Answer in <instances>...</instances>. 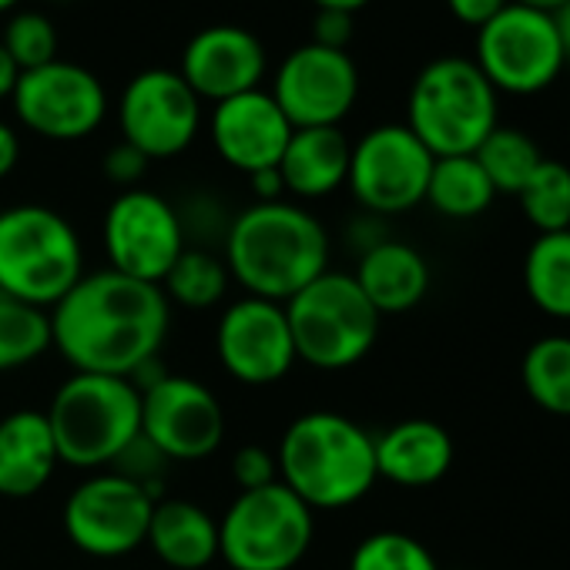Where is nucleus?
I'll use <instances>...</instances> for the list:
<instances>
[{"label": "nucleus", "instance_id": "38", "mask_svg": "<svg viewBox=\"0 0 570 570\" xmlns=\"http://www.w3.org/2000/svg\"><path fill=\"white\" fill-rule=\"evenodd\" d=\"M21 158V141H18V131L11 125L0 121V178H8L14 171Z\"/></svg>", "mask_w": 570, "mask_h": 570}, {"label": "nucleus", "instance_id": "39", "mask_svg": "<svg viewBox=\"0 0 570 570\" xmlns=\"http://www.w3.org/2000/svg\"><path fill=\"white\" fill-rule=\"evenodd\" d=\"M248 181H252L258 202H278V195L285 191V185H282V178H278V168L255 171V175H248Z\"/></svg>", "mask_w": 570, "mask_h": 570}, {"label": "nucleus", "instance_id": "21", "mask_svg": "<svg viewBox=\"0 0 570 570\" xmlns=\"http://www.w3.org/2000/svg\"><path fill=\"white\" fill-rule=\"evenodd\" d=\"M353 278H356L363 296L370 299V306L380 316L410 313L430 293V265H426V258L413 245L393 242V238H383V242L370 245L363 252L360 268L353 272Z\"/></svg>", "mask_w": 570, "mask_h": 570}, {"label": "nucleus", "instance_id": "3", "mask_svg": "<svg viewBox=\"0 0 570 570\" xmlns=\"http://www.w3.org/2000/svg\"><path fill=\"white\" fill-rule=\"evenodd\" d=\"M278 480L309 510H343L360 503L380 480L376 436L356 420L313 410L285 426L278 450Z\"/></svg>", "mask_w": 570, "mask_h": 570}, {"label": "nucleus", "instance_id": "13", "mask_svg": "<svg viewBox=\"0 0 570 570\" xmlns=\"http://www.w3.org/2000/svg\"><path fill=\"white\" fill-rule=\"evenodd\" d=\"M11 101L21 125L51 141L88 138L108 115V95L98 75L61 58L35 71H21Z\"/></svg>", "mask_w": 570, "mask_h": 570}, {"label": "nucleus", "instance_id": "16", "mask_svg": "<svg viewBox=\"0 0 570 570\" xmlns=\"http://www.w3.org/2000/svg\"><path fill=\"white\" fill-rule=\"evenodd\" d=\"M272 98L293 128H340L360 98V71L350 51L303 45L275 71Z\"/></svg>", "mask_w": 570, "mask_h": 570}, {"label": "nucleus", "instance_id": "32", "mask_svg": "<svg viewBox=\"0 0 570 570\" xmlns=\"http://www.w3.org/2000/svg\"><path fill=\"white\" fill-rule=\"evenodd\" d=\"M350 570H440L436 557L410 533L380 530L360 540L350 557Z\"/></svg>", "mask_w": 570, "mask_h": 570}, {"label": "nucleus", "instance_id": "11", "mask_svg": "<svg viewBox=\"0 0 570 570\" xmlns=\"http://www.w3.org/2000/svg\"><path fill=\"white\" fill-rule=\"evenodd\" d=\"M433 161L406 125H380L353 145L346 185L366 212L403 215L426 202Z\"/></svg>", "mask_w": 570, "mask_h": 570}, {"label": "nucleus", "instance_id": "41", "mask_svg": "<svg viewBox=\"0 0 570 570\" xmlns=\"http://www.w3.org/2000/svg\"><path fill=\"white\" fill-rule=\"evenodd\" d=\"M553 18V28H557V38H560V48H563V58L570 61V0L550 14Z\"/></svg>", "mask_w": 570, "mask_h": 570}, {"label": "nucleus", "instance_id": "10", "mask_svg": "<svg viewBox=\"0 0 570 570\" xmlns=\"http://www.w3.org/2000/svg\"><path fill=\"white\" fill-rule=\"evenodd\" d=\"M158 497L125 473H95L65 503L68 540L91 557H125L148 537Z\"/></svg>", "mask_w": 570, "mask_h": 570}, {"label": "nucleus", "instance_id": "20", "mask_svg": "<svg viewBox=\"0 0 570 570\" xmlns=\"http://www.w3.org/2000/svg\"><path fill=\"white\" fill-rule=\"evenodd\" d=\"M453 466V440L433 420H403L376 436V473L396 487H433Z\"/></svg>", "mask_w": 570, "mask_h": 570}, {"label": "nucleus", "instance_id": "44", "mask_svg": "<svg viewBox=\"0 0 570 570\" xmlns=\"http://www.w3.org/2000/svg\"><path fill=\"white\" fill-rule=\"evenodd\" d=\"M18 4H21V0H0V14L11 11V8H18Z\"/></svg>", "mask_w": 570, "mask_h": 570}, {"label": "nucleus", "instance_id": "14", "mask_svg": "<svg viewBox=\"0 0 570 570\" xmlns=\"http://www.w3.org/2000/svg\"><path fill=\"white\" fill-rule=\"evenodd\" d=\"M141 440L165 460H205L225 440V410L205 383L161 373L141 390Z\"/></svg>", "mask_w": 570, "mask_h": 570}, {"label": "nucleus", "instance_id": "17", "mask_svg": "<svg viewBox=\"0 0 570 570\" xmlns=\"http://www.w3.org/2000/svg\"><path fill=\"white\" fill-rule=\"evenodd\" d=\"M215 350L225 373L245 386H272L299 363L285 306L255 296H245L222 313Z\"/></svg>", "mask_w": 570, "mask_h": 570}, {"label": "nucleus", "instance_id": "29", "mask_svg": "<svg viewBox=\"0 0 570 570\" xmlns=\"http://www.w3.org/2000/svg\"><path fill=\"white\" fill-rule=\"evenodd\" d=\"M473 158L487 171L497 195H520V188L530 181V175L543 161V155L530 135H523L517 128H503V125H497L483 138V145L473 151Z\"/></svg>", "mask_w": 570, "mask_h": 570}, {"label": "nucleus", "instance_id": "7", "mask_svg": "<svg viewBox=\"0 0 570 570\" xmlns=\"http://www.w3.org/2000/svg\"><path fill=\"white\" fill-rule=\"evenodd\" d=\"M296 360L336 373L363 363L380 340V313L346 272H323L285 303Z\"/></svg>", "mask_w": 570, "mask_h": 570}, {"label": "nucleus", "instance_id": "9", "mask_svg": "<svg viewBox=\"0 0 570 570\" xmlns=\"http://www.w3.org/2000/svg\"><path fill=\"white\" fill-rule=\"evenodd\" d=\"M473 61L497 95H537L550 88L567 65L553 18L513 0L476 28Z\"/></svg>", "mask_w": 570, "mask_h": 570}, {"label": "nucleus", "instance_id": "22", "mask_svg": "<svg viewBox=\"0 0 570 570\" xmlns=\"http://www.w3.org/2000/svg\"><path fill=\"white\" fill-rule=\"evenodd\" d=\"M58 463V443L45 413L18 410L0 420V497L24 500L41 493Z\"/></svg>", "mask_w": 570, "mask_h": 570}, {"label": "nucleus", "instance_id": "5", "mask_svg": "<svg viewBox=\"0 0 570 570\" xmlns=\"http://www.w3.org/2000/svg\"><path fill=\"white\" fill-rule=\"evenodd\" d=\"M85 275L75 225L48 205L0 212V293L38 309H55Z\"/></svg>", "mask_w": 570, "mask_h": 570}, {"label": "nucleus", "instance_id": "43", "mask_svg": "<svg viewBox=\"0 0 570 570\" xmlns=\"http://www.w3.org/2000/svg\"><path fill=\"white\" fill-rule=\"evenodd\" d=\"M513 4H523V8H533V11H543V14H553L560 11L567 0H513Z\"/></svg>", "mask_w": 570, "mask_h": 570}, {"label": "nucleus", "instance_id": "26", "mask_svg": "<svg viewBox=\"0 0 570 570\" xmlns=\"http://www.w3.org/2000/svg\"><path fill=\"white\" fill-rule=\"evenodd\" d=\"M497 191L473 155L436 158L426 185V202L446 218H476L493 205Z\"/></svg>", "mask_w": 570, "mask_h": 570}, {"label": "nucleus", "instance_id": "36", "mask_svg": "<svg viewBox=\"0 0 570 570\" xmlns=\"http://www.w3.org/2000/svg\"><path fill=\"white\" fill-rule=\"evenodd\" d=\"M356 35V21L346 11H320L313 21V45L333 48V51H346V45Z\"/></svg>", "mask_w": 570, "mask_h": 570}, {"label": "nucleus", "instance_id": "6", "mask_svg": "<svg viewBox=\"0 0 570 570\" xmlns=\"http://www.w3.org/2000/svg\"><path fill=\"white\" fill-rule=\"evenodd\" d=\"M500 125V98L473 58L430 61L406 101V128L433 158L473 155Z\"/></svg>", "mask_w": 570, "mask_h": 570}, {"label": "nucleus", "instance_id": "2", "mask_svg": "<svg viewBox=\"0 0 570 570\" xmlns=\"http://www.w3.org/2000/svg\"><path fill=\"white\" fill-rule=\"evenodd\" d=\"M225 268L248 296L285 306L330 272V232L303 205L255 202L228 225Z\"/></svg>", "mask_w": 570, "mask_h": 570}, {"label": "nucleus", "instance_id": "42", "mask_svg": "<svg viewBox=\"0 0 570 570\" xmlns=\"http://www.w3.org/2000/svg\"><path fill=\"white\" fill-rule=\"evenodd\" d=\"M366 4H370V0H316L320 11H346V14H356Z\"/></svg>", "mask_w": 570, "mask_h": 570}, {"label": "nucleus", "instance_id": "33", "mask_svg": "<svg viewBox=\"0 0 570 570\" xmlns=\"http://www.w3.org/2000/svg\"><path fill=\"white\" fill-rule=\"evenodd\" d=\"M0 45H4V51L18 65V71H35L41 65L58 61V28L51 24V18L35 11L11 18Z\"/></svg>", "mask_w": 570, "mask_h": 570}, {"label": "nucleus", "instance_id": "18", "mask_svg": "<svg viewBox=\"0 0 570 570\" xmlns=\"http://www.w3.org/2000/svg\"><path fill=\"white\" fill-rule=\"evenodd\" d=\"M178 75L198 98L218 105L258 88L265 75V48L238 24H212L185 45Z\"/></svg>", "mask_w": 570, "mask_h": 570}, {"label": "nucleus", "instance_id": "40", "mask_svg": "<svg viewBox=\"0 0 570 570\" xmlns=\"http://www.w3.org/2000/svg\"><path fill=\"white\" fill-rule=\"evenodd\" d=\"M18 78H21L18 65L11 61V55L4 51V45H0V101L14 95V85H18Z\"/></svg>", "mask_w": 570, "mask_h": 570}, {"label": "nucleus", "instance_id": "30", "mask_svg": "<svg viewBox=\"0 0 570 570\" xmlns=\"http://www.w3.org/2000/svg\"><path fill=\"white\" fill-rule=\"evenodd\" d=\"M51 346V313L0 293V373L41 360Z\"/></svg>", "mask_w": 570, "mask_h": 570}, {"label": "nucleus", "instance_id": "35", "mask_svg": "<svg viewBox=\"0 0 570 570\" xmlns=\"http://www.w3.org/2000/svg\"><path fill=\"white\" fill-rule=\"evenodd\" d=\"M105 178L108 181H115V185H125V188H135V181L145 175V168H148V158L135 148V145H128V141H121V145H115L108 155H105Z\"/></svg>", "mask_w": 570, "mask_h": 570}, {"label": "nucleus", "instance_id": "31", "mask_svg": "<svg viewBox=\"0 0 570 570\" xmlns=\"http://www.w3.org/2000/svg\"><path fill=\"white\" fill-rule=\"evenodd\" d=\"M517 198L523 215L540 235L570 228V168L563 161L543 158Z\"/></svg>", "mask_w": 570, "mask_h": 570}, {"label": "nucleus", "instance_id": "25", "mask_svg": "<svg viewBox=\"0 0 570 570\" xmlns=\"http://www.w3.org/2000/svg\"><path fill=\"white\" fill-rule=\"evenodd\" d=\"M527 296L550 320H570V228L543 232L523 258Z\"/></svg>", "mask_w": 570, "mask_h": 570}, {"label": "nucleus", "instance_id": "28", "mask_svg": "<svg viewBox=\"0 0 570 570\" xmlns=\"http://www.w3.org/2000/svg\"><path fill=\"white\" fill-rule=\"evenodd\" d=\"M228 268L225 258L205 252V248H188L175 258L168 275L161 278V293L168 303L181 309H212L225 299L228 293Z\"/></svg>", "mask_w": 570, "mask_h": 570}, {"label": "nucleus", "instance_id": "12", "mask_svg": "<svg viewBox=\"0 0 570 570\" xmlns=\"http://www.w3.org/2000/svg\"><path fill=\"white\" fill-rule=\"evenodd\" d=\"M101 238L111 262L108 268L148 285H161L175 258L185 252L181 215L148 188H128L108 205Z\"/></svg>", "mask_w": 570, "mask_h": 570}, {"label": "nucleus", "instance_id": "27", "mask_svg": "<svg viewBox=\"0 0 570 570\" xmlns=\"http://www.w3.org/2000/svg\"><path fill=\"white\" fill-rule=\"evenodd\" d=\"M527 396L550 416H570V336L537 340L520 363Z\"/></svg>", "mask_w": 570, "mask_h": 570}, {"label": "nucleus", "instance_id": "19", "mask_svg": "<svg viewBox=\"0 0 570 570\" xmlns=\"http://www.w3.org/2000/svg\"><path fill=\"white\" fill-rule=\"evenodd\" d=\"M212 145L242 175L278 168V158L293 138V125L262 88L218 101L212 111Z\"/></svg>", "mask_w": 570, "mask_h": 570}, {"label": "nucleus", "instance_id": "8", "mask_svg": "<svg viewBox=\"0 0 570 570\" xmlns=\"http://www.w3.org/2000/svg\"><path fill=\"white\" fill-rule=\"evenodd\" d=\"M313 510L282 480L245 490L218 520V557L232 570H293L309 553Z\"/></svg>", "mask_w": 570, "mask_h": 570}, {"label": "nucleus", "instance_id": "34", "mask_svg": "<svg viewBox=\"0 0 570 570\" xmlns=\"http://www.w3.org/2000/svg\"><path fill=\"white\" fill-rule=\"evenodd\" d=\"M232 480H235L238 493H245V490H262V487L275 483V480H278L275 453L265 450V446H242V450L232 456Z\"/></svg>", "mask_w": 570, "mask_h": 570}, {"label": "nucleus", "instance_id": "1", "mask_svg": "<svg viewBox=\"0 0 570 570\" xmlns=\"http://www.w3.org/2000/svg\"><path fill=\"white\" fill-rule=\"evenodd\" d=\"M171 326L161 285L128 278L115 268L85 272L51 309V343L75 373L135 380L155 363Z\"/></svg>", "mask_w": 570, "mask_h": 570}, {"label": "nucleus", "instance_id": "4", "mask_svg": "<svg viewBox=\"0 0 570 570\" xmlns=\"http://www.w3.org/2000/svg\"><path fill=\"white\" fill-rule=\"evenodd\" d=\"M58 460L75 470H101L141 436V390L125 376L75 373L48 406Z\"/></svg>", "mask_w": 570, "mask_h": 570}, {"label": "nucleus", "instance_id": "23", "mask_svg": "<svg viewBox=\"0 0 570 570\" xmlns=\"http://www.w3.org/2000/svg\"><path fill=\"white\" fill-rule=\"evenodd\" d=\"M353 145L340 128H293V138L278 158L285 191L299 198H326L350 178Z\"/></svg>", "mask_w": 570, "mask_h": 570}, {"label": "nucleus", "instance_id": "15", "mask_svg": "<svg viewBox=\"0 0 570 570\" xmlns=\"http://www.w3.org/2000/svg\"><path fill=\"white\" fill-rule=\"evenodd\" d=\"M121 141L135 145L148 161L181 155L202 128V98L178 71L148 68L128 81L118 101Z\"/></svg>", "mask_w": 570, "mask_h": 570}, {"label": "nucleus", "instance_id": "37", "mask_svg": "<svg viewBox=\"0 0 570 570\" xmlns=\"http://www.w3.org/2000/svg\"><path fill=\"white\" fill-rule=\"evenodd\" d=\"M510 0H446L450 14L460 21V24H470V28H480L487 24L497 11H503Z\"/></svg>", "mask_w": 570, "mask_h": 570}, {"label": "nucleus", "instance_id": "24", "mask_svg": "<svg viewBox=\"0 0 570 570\" xmlns=\"http://www.w3.org/2000/svg\"><path fill=\"white\" fill-rule=\"evenodd\" d=\"M145 543L171 570H205L218 557V520L191 500H158Z\"/></svg>", "mask_w": 570, "mask_h": 570}]
</instances>
